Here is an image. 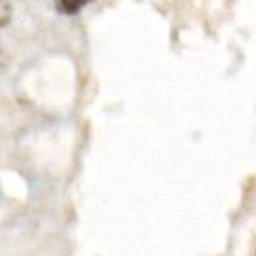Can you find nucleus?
<instances>
[{
    "label": "nucleus",
    "mask_w": 256,
    "mask_h": 256,
    "mask_svg": "<svg viewBox=\"0 0 256 256\" xmlns=\"http://www.w3.org/2000/svg\"><path fill=\"white\" fill-rule=\"evenodd\" d=\"M93 0H56V9L64 14H76Z\"/></svg>",
    "instance_id": "f257e3e1"
},
{
    "label": "nucleus",
    "mask_w": 256,
    "mask_h": 256,
    "mask_svg": "<svg viewBox=\"0 0 256 256\" xmlns=\"http://www.w3.org/2000/svg\"><path fill=\"white\" fill-rule=\"evenodd\" d=\"M11 20V4L9 0H0V28H4Z\"/></svg>",
    "instance_id": "f03ea898"
}]
</instances>
